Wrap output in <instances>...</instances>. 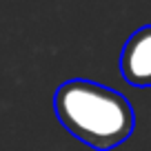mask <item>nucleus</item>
Listing matches in <instances>:
<instances>
[{
  "label": "nucleus",
  "instance_id": "1",
  "mask_svg": "<svg viewBox=\"0 0 151 151\" xmlns=\"http://www.w3.org/2000/svg\"><path fill=\"white\" fill-rule=\"evenodd\" d=\"M60 124L98 151L122 145L136 127V113L122 93L91 80H67L53 93Z\"/></svg>",
  "mask_w": 151,
  "mask_h": 151
},
{
  "label": "nucleus",
  "instance_id": "2",
  "mask_svg": "<svg viewBox=\"0 0 151 151\" xmlns=\"http://www.w3.org/2000/svg\"><path fill=\"white\" fill-rule=\"evenodd\" d=\"M120 73L131 87H151V24L129 36L120 53Z\"/></svg>",
  "mask_w": 151,
  "mask_h": 151
}]
</instances>
